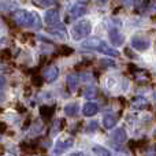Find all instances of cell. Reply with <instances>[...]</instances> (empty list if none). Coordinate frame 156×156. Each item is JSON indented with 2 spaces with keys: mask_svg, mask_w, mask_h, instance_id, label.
<instances>
[{
  "mask_svg": "<svg viewBox=\"0 0 156 156\" xmlns=\"http://www.w3.org/2000/svg\"><path fill=\"white\" fill-rule=\"evenodd\" d=\"M14 22L19 26H23V27H37L40 29L41 27V22H40V16L34 12H30V11L26 10H16L12 15Z\"/></svg>",
  "mask_w": 156,
  "mask_h": 156,
  "instance_id": "cell-1",
  "label": "cell"
},
{
  "mask_svg": "<svg viewBox=\"0 0 156 156\" xmlns=\"http://www.w3.org/2000/svg\"><path fill=\"white\" fill-rule=\"evenodd\" d=\"M92 32V25L89 21L82 19V21L77 22L73 27H71V37L76 41H81L82 38L88 37Z\"/></svg>",
  "mask_w": 156,
  "mask_h": 156,
  "instance_id": "cell-2",
  "label": "cell"
},
{
  "mask_svg": "<svg viewBox=\"0 0 156 156\" xmlns=\"http://www.w3.org/2000/svg\"><path fill=\"white\" fill-rule=\"evenodd\" d=\"M58 76H59V69H58L55 65L48 66V67L44 69V71H43V77L47 82H54V81L58 78Z\"/></svg>",
  "mask_w": 156,
  "mask_h": 156,
  "instance_id": "cell-3",
  "label": "cell"
},
{
  "mask_svg": "<svg viewBox=\"0 0 156 156\" xmlns=\"http://www.w3.org/2000/svg\"><path fill=\"white\" fill-rule=\"evenodd\" d=\"M58 21H59V11L55 10V8L48 10L45 12V15H44V22H45L48 26H54V25H56Z\"/></svg>",
  "mask_w": 156,
  "mask_h": 156,
  "instance_id": "cell-4",
  "label": "cell"
},
{
  "mask_svg": "<svg viewBox=\"0 0 156 156\" xmlns=\"http://www.w3.org/2000/svg\"><path fill=\"white\" fill-rule=\"evenodd\" d=\"M73 145V138H62L56 143L55 145V154L59 155V154H63L65 151H67L70 147Z\"/></svg>",
  "mask_w": 156,
  "mask_h": 156,
  "instance_id": "cell-5",
  "label": "cell"
},
{
  "mask_svg": "<svg viewBox=\"0 0 156 156\" xmlns=\"http://www.w3.org/2000/svg\"><path fill=\"white\" fill-rule=\"evenodd\" d=\"M97 51H99V52H101V54L108 55V56H114V58L119 56V52L116 51L115 48H112V47H110L107 43H104V41H100L99 47H97Z\"/></svg>",
  "mask_w": 156,
  "mask_h": 156,
  "instance_id": "cell-6",
  "label": "cell"
},
{
  "mask_svg": "<svg viewBox=\"0 0 156 156\" xmlns=\"http://www.w3.org/2000/svg\"><path fill=\"white\" fill-rule=\"evenodd\" d=\"M85 11H86V7L83 3H81V2L76 3L70 10V16L71 18H80V16H82L85 14Z\"/></svg>",
  "mask_w": 156,
  "mask_h": 156,
  "instance_id": "cell-7",
  "label": "cell"
},
{
  "mask_svg": "<svg viewBox=\"0 0 156 156\" xmlns=\"http://www.w3.org/2000/svg\"><path fill=\"white\" fill-rule=\"evenodd\" d=\"M110 40L115 47H121V45H123L125 38H123V36L121 34V32H119L118 29H112L110 32Z\"/></svg>",
  "mask_w": 156,
  "mask_h": 156,
  "instance_id": "cell-8",
  "label": "cell"
},
{
  "mask_svg": "<svg viewBox=\"0 0 156 156\" xmlns=\"http://www.w3.org/2000/svg\"><path fill=\"white\" fill-rule=\"evenodd\" d=\"M111 138H112V141H115L116 144H123L125 141H126L127 136H126V132H125L123 127H119V129H116L115 132L111 134Z\"/></svg>",
  "mask_w": 156,
  "mask_h": 156,
  "instance_id": "cell-9",
  "label": "cell"
},
{
  "mask_svg": "<svg viewBox=\"0 0 156 156\" xmlns=\"http://www.w3.org/2000/svg\"><path fill=\"white\" fill-rule=\"evenodd\" d=\"M132 45L134 49L137 51H145V49L149 48V41L145 40V38H133L132 40Z\"/></svg>",
  "mask_w": 156,
  "mask_h": 156,
  "instance_id": "cell-10",
  "label": "cell"
},
{
  "mask_svg": "<svg viewBox=\"0 0 156 156\" xmlns=\"http://www.w3.org/2000/svg\"><path fill=\"white\" fill-rule=\"evenodd\" d=\"M82 112H83V115L85 116H93V115H96L97 112H99V105L96 104V103H86L85 105H83V108H82Z\"/></svg>",
  "mask_w": 156,
  "mask_h": 156,
  "instance_id": "cell-11",
  "label": "cell"
},
{
  "mask_svg": "<svg viewBox=\"0 0 156 156\" xmlns=\"http://www.w3.org/2000/svg\"><path fill=\"white\" fill-rule=\"evenodd\" d=\"M116 121H118V118H116L114 114H107V115L103 118V125H104L105 129H111V127L115 126Z\"/></svg>",
  "mask_w": 156,
  "mask_h": 156,
  "instance_id": "cell-12",
  "label": "cell"
},
{
  "mask_svg": "<svg viewBox=\"0 0 156 156\" xmlns=\"http://www.w3.org/2000/svg\"><path fill=\"white\" fill-rule=\"evenodd\" d=\"M100 41H101V40H99V38H88V40L82 41V47H83V48L97 49V47H99Z\"/></svg>",
  "mask_w": 156,
  "mask_h": 156,
  "instance_id": "cell-13",
  "label": "cell"
},
{
  "mask_svg": "<svg viewBox=\"0 0 156 156\" xmlns=\"http://www.w3.org/2000/svg\"><path fill=\"white\" fill-rule=\"evenodd\" d=\"M67 83H69V88H70L71 92H76L78 88V77L76 74H71V76L67 77Z\"/></svg>",
  "mask_w": 156,
  "mask_h": 156,
  "instance_id": "cell-14",
  "label": "cell"
},
{
  "mask_svg": "<svg viewBox=\"0 0 156 156\" xmlns=\"http://www.w3.org/2000/svg\"><path fill=\"white\" fill-rule=\"evenodd\" d=\"M65 112H66V115H69V116L77 115V112H78V104H76V103H73V104H67L65 107Z\"/></svg>",
  "mask_w": 156,
  "mask_h": 156,
  "instance_id": "cell-15",
  "label": "cell"
},
{
  "mask_svg": "<svg viewBox=\"0 0 156 156\" xmlns=\"http://www.w3.org/2000/svg\"><path fill=\"white\" fill-rule=\"evenodd\" d=\"M33 3L38 7H51V5L56 4L58 0H33Z\"/></svg>",
  "mask_w": 156,
  "mask_h": 156,
  "instance_id": "cell-16",
  "label": "cell"
},
{
  "mask_svg": "<svg viewBox=\"0 0 156 156\" xmlns=\"http://www.w3.org/2000/svg\"><path fill=\"white\" fill-rule=\"evenodd\" d=\"M0 8H2L3 11L14 10V8H16V3L15 2H11V0H5V2L0 3Z\"/></svg>",
  "mask_w": 156,
  "mask_h": 156,
  "instance_id": "cell-17",
  "label": "cell"
},
{
  "mask_svg": "<svg viewBox=\"0 0 156 156\" xmlns=\"http://www.w3.org/2000/svg\"><path fill=\"white\" fill-rule=\"evenodd\" d=\"M92 151L96 154V156H111L110 152L107 151L105 148H103V147L100 145H93V148H92Z\"/></svg>",
  "mask_w": 156,
  "mask_h": 156,
  "instance_id": "cell-18",
  "label": "cell"
},
{
  "mask_svg": "<svg viewBox=\"0 0 156 156\" xmlns=\"http://www.w3.org/2000/svg\"><path fill=\"white\" fill-rule=\"evenodd\" d=\"M147 105V100L143 99V97H137V99L133 101V107L134 108H143Z\"/></svg>",
  "mask_w": 156,
  "mask_h": 156,
  "instance_id": "cell-19",
  "label": "cell"
},
{
  "mask_svg": "<svg viewBox=\"0 0 156 156\" xmlns=\"http://www.w3.org/2000/svg\"><path fill=\"white\" fill-rule=\"evenodd\" d=\"M94 93H96V89L90 85V86H88V89H86V94H85V96L86 97H93Z\"/></svg>",
  "mask_w": 156,
  "mask_h": 156,
  "instance_id": "cell-20",
  "label": "cell"
},
{
  "mask_svg": "<svg viewBox=\"0 0 156 156\" xmlns=\"http://www.w3.org/2000/svg\"><path fill=\"white\" fill-rule=\"evenodd\" d=\"M94 130H97V122H92V123L88 125V129H86V132H94Z\"/></svg>",
  "mask_w": 156,
  "mask_h": 156,
  "instance_id": "cell-21",
  "label": "cell"
},
{
  "mask_svg": "<svg viewBox=\"0 0 156 156\" xmlns=\"http://www.w3.org/2000/svg\"><path fill=\"white\" fill-rule=\"evenodd\" d=\"M5 86V78L0 76V89H3Z\"/></svg>",
  "mask_w": 156,
  "mask_h": 156,
  "instance_id": "cell-22",
  "label": "cell"
},
{
  "mask_svg": "<svg viewBox=\"0 0 156 156\" xmlns=\"http://www.w3.org/2000/svg\"><path fill=\"white\" fill-rule=\"evenodd\" d=\"M108 0H96V3L97 4H100V5H103V4H105V3H107Z\"/></svg>",
  "mask_w": 156,
  "mask_h": 156,
  "instance_id": "cell-23",
  "label": "cell"
},
{
  "mask_svg": "<svg viewBox=\"0 0 156 156\" xmlns=\"http://www.w3.org/2000/svg\"><path fill=\"white\" fill-rule=\"evenodd\" d=\"M70 156H83L82 152H74V154H71Z\"/></svg>",
  "mask_w": 156,
  "mask_h": 156,
  "instance_id": "cell-24",
  "label": "cell"
},
{
  "mask_svg": "<svg viewBox=\"0 0 156 156\" xmlns=\"http://www.w3.org/2000/svg\"><path fill=\"white\" fill-rule=\"evenodd\" d=\"M123 3L126 5H130V4H132V0H123Z\"/></svg>",
  "mask_w": 156,
  "mask_h": 156,
  "instance_id": "cell-25",
  "label": "cell"
},
{
  "mask_svg": "<svg viewBox=\"0 0 156 156\" xmlns=\"http://www.w3.org/2000/svg\"><path fill=\"white\" fill-rule=\"evenodd\" d=\"M80 2H81V3H88L89 0H80Z\"/></svg>",
  "mask_w": 156,
  "mask_h": 156,
  "instance_id": "cell-26",
  "label": "cell"
}]
</instances>
